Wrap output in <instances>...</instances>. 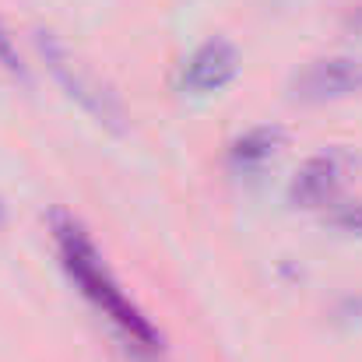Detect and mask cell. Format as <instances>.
Listing matches in <instances>:
<instances>
[{
	"label": "cell",
	"mask_w": 362,
	"mask_h": 362,
	"mask_svg": "<svg viewBox=\"0 0 362 362\" xmlns=\"http://www.w3.org/2000/svg\"><path fill=\"white\" fill-rule=\"evenodd\" d=\"M352 169V155L345 148H327L299 165V173L288 183V201L296 208H324L338 197Z\"/></svg>",
	"instance_id": "3957f363"
},
{
	"label": "cell",
	"mask_w": 362,
	"mask_h": 362,
	"mask_svg": "<svg viewBox=\"0 0 362 362\" xmlns=\"http://www.w3.org/2000/svg\"><path fill=\"white\" fill-rule=\"evenodd\" d=\"M285 148V130L278 123H260L240 134L229 148V162L236 169H260L264 162H271L278 151Z\"/></svg>",
	"instance_id": "8992f818"
},
{
	"label": "cell",
	"mask_w": 362,
	"mask_h": 362,
	"mask_svg": "<svg viewBox=\"0 0 362 362\" xmlns=\"http://www.w3.org/2000/svg\"><path fill=\"white\" fill-rule=\"evenodd\" d=\"M349 21H352L356 28H362V4H359V7H356V11H352V14H349Z\"/></svg>",
	"instance_id": "9c48e42d"
},
{
	"label": "cell",
	"mask_w": 362,
	"mask_h": 362,
	"mask_svg": "<svg viewBox=\"0 0 362 362\" xmlns=\"http://www.w3.org/2000/svg\"><path fill=\"white\" fill-rule=\"evenodd\" d=\"M35 46H39L46 67L53 71V78L67 88V95L81 110H88L95 120L103 127H110V130H123L127 127V113H123V103L117 99V92L110 85H103L53 32H35Z\"/></svg>",
	"instance_id": "7a4b0ae2"
},
{
	"label": "cell",
	"mask_w": 362,
	"mask_h": 362,
	"mask_svg": "<svg viewBox=\"0 0 362 362\" xmlns=\"http://www.w3.org/2000/svg\"><path fill=\"white\" fill-rule=\"evenodd\" d=\"M0 64H4L11 74H25V67H21V60H18V53H14L11 32L4 28V21H0Z\"/></svg>",
	"instance_id": "ba28073f"
},
{
	"label": "cell",
	"mask_w": 362,
	"mask_h": 362,
	"mask_svg": "<svg viewBox=\"0 0 362 362\" xmlns=\"http://www.w3.org/2000/svg\"><path fill=\"white\" fill-rule=\"evenodd\" d=\"M331 226L341 229V233H352V236H362V201H352V204H341L331 211Z\"/></svg>",
	"instance_id": "52a82bcc"
},
{
	"label": "cell",
	"mask_w": 362,
	"mask_h": 362,
	"mask_svg": "<svg viewBox=\"0 0 362 362\" xmlns=\"http://www.w3.org/2000/svg\"><path fill=\"white\" fill-rule=\"evenodd\" d=\"M0 222H4V204H0Z\"/></svg>",
	"instance_id": "30bf717a"
},
{
	"label": "cell",
	"mask_w": 362,
	"mask_h": 362,
	"mask_svg": "<svg viewBox=\"0 0 362 362\" xmlns=\"http://www.w3.org/2000/svg\"><path fill=\"white\" fill-rule=\"evenodd\" d=\"M53 240L64 271L71 274V281L78 285V292L117 327L123 341L137 352V356H158L162 352V334L155 331V324L134 306V299L120 288V281L113 278V271L106 267L99 246L85 233V226L71 215H53Z\"/></svg>",
	"instance_id": "6da1fadb"
},
{
	"label": "cell",
	"mask_w": 362,
	"mask_h": 362,
	"mask_svg": "<svg viewBox=\"0 0 362 362\" xmlns=\"http://www.w3.org/2000/svg\"><path fill=\"white\" fill-rule=\"evenodd\" d=\"M356 92H362V60L356 57H324L292 78V99L299 103H334Z\"/></svg>",
	"instance_id": "277c9868"
},
{
	"label": "cell",
	"mask_w": 362,
	"mask_h": 362,
	"mask_svg": "<svg viewBox=\"0 0 362 362\" xmlns=\"http://www.w3.org/2000/svg\"><path fill=\"white\" fill-rule=\"evenodd\" d=\"M240 71V53L229 39H208L194 49L183 67V88L190 92H218Z\"/></svg>",
	"instance_id": "5b68a950"
}]
</instances>
